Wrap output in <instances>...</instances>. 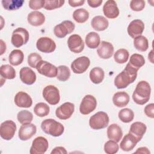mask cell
<instances>
[{
    "label": "cell",
    "instance_id": "6da1fadb",
    "mask_svg": "<svg viewBox=\"0 0 154 154\" xmlns=\"http://www.w3.org/2000/svg\"><path fill=\"white\" fill-rule=\"evenodd\" d=\"M138 70L133 67L129 63L125 69L120 72L114 79V85L118 89L125 88L130 84L135 81L137 76Z\"/></svg>",
    "mask_w": 154,
    "mask_h": 154
},
{
    "label": "cell",
    "instance_id": "7a4b0ae2",
    "mask_svg": "<svg viewBox=\"0 0 154 154\" xmlns=\"http://www.w3.org/2000/svg\"><path fill=\"white\" fill-rule=\"evenodd\" d=\"M150 93V84L146 81H141L136 86L132 94V99L136 103L142 105L149 100Z\"/></svg>",
    "mask_w": 154,
    "mask_h": 154
},
{
    "label": "cell",
    "instance_id": "3957f363",
    "mask_svg": "<svg viewBox=\"0 0 154 154\" xmlns=\"http://www.w3.org/2000/svg\"><path fill=\"white\" fill-rule=\"evenodd\" d=\"M41 128L46 134L53 137L61 135L64 130L63 125L52 119H48L43 120L41 124Z\"/></svg>",
    "mask_w": 154,
    "mask_h": 154
},
{
    "label": "cell",
    "instance_id": "277c9868",
    "mask_svg": "<svg viewBox=\"0 0 154 154\" xmlns=\"http://www.w3.org/2000/svg\"><path fill=\"white\" fill-rule=\"evenodd\" d=\"M109 117L103 111H99L93 115L89 120V125L94 130L105 128L109 123Z\"/></svg>",
    "mask_w": 154,
    "mask_h": 154
},
{
    "label": "cell",
    "instance_id": "5b68a950",
    "mask_svg": "<svg viewBox=\"0 0 154 154\" xmlns=\"http://www.w3.org/2000/svg\"><path fill=\"white\" fill-rule=\"evenodd\" d=\"M29 32L23 28H17L15 29L11 35V43L16 48H19L25 45L29 40Z\"/></svg>",
    "mask_w": 154,
    "mask_h": 154
},
{
    "label": "cell",
    "instance_id": "8992f818",
    "mask_svg": "<svg viewBox=\"0 0 154 154\" xmlns=\"http://www.w3.org/2000/svg\"><path fill=\"white\" fill-rule=\"evenodd\" d=\"M42 94L45 100L51 105H55L60 102V91L54 85H49L46 86L43 90Z\"/></svg>",
    "mask_w": 154,
    "mask_h": 154
},
{
    "label": "cell",
    "instance_id": "52a82bcc",
    "mask_svg": "<svg viewBox=\"0 0 154 154\" xmlns=\"http://www.w3.org/2000/svg\"><path fill=\"white\" fill-rule=\"evenodd\" d=\"M75 28V24L70 20H64L57 25L54 28V32L58 38H64L72 33Z\"/></svg>",
    "mask_w": 154,
    "mask_h": 154
},
{
    "label": "cell",
    "instance_id": "ba28073f",
    "mask_svg": "<svg viewBox=\"0 0 154 154\" xmlns=\"http://www.w3.org/2000/svg\"><path fill=\"white\" fill-rule=\"evenodd\" d=\"M35 69L40 74L48 78H54L57 75V67L46 61H39Z\"/></svg>",
    "mask_w": 154,
    "mask_h": 154
},
{
    "label": "cell",
    "instance_id": "9c48e42d",
    "mask_svg": "<svg viewBox=\"0 0 154 154\" xmlns=\"http://www.w3.org/2000/svg\"><path fill=\"white\" fill-rule=\"evenodd\" d=\"M97 101L96 98L90 94L85 96L79 106V111L82 114L87 115L93 112L96 108Z\"/></svg>",
    "mask_w": 154,
    "mask_h": 154
},
{
    "label": "cell",
    "instance_id": "30bf717a",
    "mask_svg": "<svg viewBox=\"0 0 154 154\" xmlns=\"http://www.w3.org/2000/svg\"><path fill=\"white\" fill-rule=\"evenodd\" d=\"M16 131V125L12 120H6L1 124L0 135L5 140H10L14 135Z\"/></svg>",
    "mask_w": 154,
    "mask_h": 154
},
{
    "label": "cell",
    "instance_id": "8fae6325",
    "mask_svg": "<svg viewBox=\"0 0 154 154\" xmlns=\"http://www.w3.org/2000/svg\"><path fill=\"white\" fill-rule=\"evenodd\" d=\"M48 147L47 139L43 137H38L32 141L29 153L31 154H43L46 152Z\"/></svg>",
    "mask_w": 154,
    "mask_h": 154
},
{
    "label": "cell",
    "instance_id": "7c38bea8",
    "mask_svg": "<svg viewBox=\"0 0 154 154\" xmlns=\"http://www.w3.org/2000/svg\"><path fill=\"white\" fill-rule=\"evenodd\" d=\"M90 64V59L85 56H82L75 59L71 64L72 71L76 74H81L85 72Z\"/></svg>",
    "mask_w": 154,
    "mask_h": 154
},
{
    "label": "cell",
    "instance_id": "4fadbf2b",
    "mask_svg": "<svg viewBox=\"0 0 154 154\" xmlns=\"http://www.w3.org/2000/svg\"><path fill=\"white\" fill-rule=\"evenodd\" d=\"M36 46L38 51L43 53H51L56 49L55 42L47 37L39 38L37 41Z\"/></svg>",
    "mask_w": 154,
    "mask_h": 154
},
{
    "label": "cell",
    "instance_id": "5bb4252c",
    "mask_svg": "<svg viewBox=\"0 0 154 154\" xmlns=\"http://www.w3.org/2000/svg\"><path fill=\"white\" fill-rule=\"evenodd\" d=\"M75 111V105L71 102H65L56 109V116L61 120H67L71 117Z\"/></svg>",
    "mask_w": 154,
    "mask_h": 154
},
{
    "label": "cell",
    "instance_id": "9a60e30c",
    "mask_svg": "<svg viewBox=\"0 0 154 154\" xmlns=\"http://www.w3.org/2000/svg\"><path fill=\"white\" fill-rule=\"evenodd\" d=\"M69 49L73 53H80L84 48V43L79 35L72 34L67 40Z\"/></svg>",
    "mask_w": 154,
    "mask_h": 154
},
{
    "label": "cell",
    "instance_id": "2e32d148",
    "mask_svg": "<svg viewBox=\"0 0 154 154\" xmlns=\"http://www.w3.org/2000/svg\"><path fill=\"white\" fill-rule=\"evenodd\" d=\"M37 128L32 123L22 124L19 130V138L22 141H26L35 134Z\"/></svg>",
    "mask_w": 154,
    "mask_h": 154
},
{
    "label": "cell",
    "instance_id": "e0dca14e",
    "mask_svg": "<svg viewBox=\"0 0 154 154\" xmlns=\"http://www.w3.org/2000/svg\"><path fill=\"white\" fill-rule=\"evenodd\" d=\"M144 29V23L140 19H135L131 21L127 28L128 34L134 38L141 35Z\"/></svg>",
    "mask_w": 154,
    "mask_h": 154
},
{
    "label": "cell",
    "instance_id": "ac0fdd59",
    "mask_svg": "<svg viewBox=\"0 0 154 154\" xmlns=\"http://www.w3.org/2000/svg\"><path fill=\"white\" fill-rule=\"evenodd\" d=\"M103 12L104 15L109 19H115L119 15V10L116 1L108 0L103 5Z\"/></svg>",
    "mask_w": 154,
    "mask_h": 154
},
{
    "label": "cell",
    "instance_id": "d6986e66",
    "mask_svg": "<svg viewBox=\"0 0 154 154\" xmlns=\"http://www.w3.org/2000/svg\"><path fill=\"white\" fill-rule=\"evenodd\" d=\"M114 51V47L111 43L106 41H102L97 49V52L101 58L108 59L112 56Z\"/></svg>",
    "mask_w": 154,
    "mask_h": 154
},
{
    "label": "cell",
    "instance_id": "ffe728a7",
    "mask_svg": "<svg viewBox=\"0 0 154 154\" xmlns=\"http://www.w3.org/2000/svg\"><path fill=\"white\" fill-rule=\"evenodd\" d=\"M15 104L20 108H29L32 104V100L30 96L24 91H19L14 97Z\"/></svg>",
    "mask_w": 154,
    "mask_h": 154
},
{
    "label": "cell",
    "instance_id": "44dd1931",
    "mask_svg": "<svg viewBox=\"0 0 154 154\" xmlns=\"http://www.w3.org/2000/svg\"><path fill=\"white\" fill-rule=\"evenodd\" d=\"M20 78L24 84L32 85L35 82L36 75L31 68L24 67L20 70Z\"/></svg>",
    "mask_w": 154,
    "mask_h": 154
},
{
    "label": "cell",
    "instance_id": "7402d4cb",
    "mask_svg": "<svg viewBox=\"0 0 154 154\" xmlns=\"http://www.w3.org/2000/svg\"><path fill=\"white\" fill-rule=\"evenodd\" d=\"M139 141L133 135L129 133L125 135L123 140L120 142V149L125 152H129L132 150L136 146Z\"/></svg>",
    "mask_w": 154,
    "mask_h": 154
},
{
    "label": "cell",
    "instance_id": "603a6c76",
    "mask_svg": "<svg viewBox=\"0 0 154 154\" xmlns=\"http://www.w3.org/2000/svg\"><path fill=\"white\" fill-rule=\"evenodd\" d=\"M146 130L147 127L144 123L140 122H136L131 125L129 133L133 135L140 141L146 133Z\"/></svg>",
    "mask_w": 154,
    "mask_h": 154
},
{
    "label": "cell",
    "instance_id": "cb8c5ba5",
    "mask_svg": "<svg viewBox=\"0 0 154 154\" xmlns=\"http://www.w3.org/2000/svg\"><path fill=\"white\" fill-rule=\"evenodd\" d=\"M107 136L109 140L118 143L123 136V132L118 125L113 123L109 125L107 129Z\"/></svg>",
    "mask_w": 154,
    "mask_h": 154
},
{
    "label": "cell",
    "instance_id": "d4e9b609",
    "mask_svg": "<svg viewBox=\"0 0 154 154\" xmlns=\"http://www.w3.org/2000/svg\"><path fill=\"white\" fill-rule=\"evenodd\" d=\"M27 20L28 22L31 25L38 26L44 23L45 21V16L40 11H34L28 14Z\"/></svg>",
    "mask_w": 154,
    "mask_h": 154
},
{
    "label": "cell",
    "instance_id": "484cf974",
    "mask_svg": "<svg viewBox=\"0 0 154 154\" xmlns=\"http://www.w3.org/2000/svg\"><path fill=\"white\" fill-rule=\"evenodd\" d=\"M93 28L98 31L105 30L109 25L108 20L102 16H96L94 17L91 22Z\"/></svg>",
    "mask_w": 154,
    "mask_h": 154
},
{
    "label": "cell",
    "instance_id": "4316f807",
    "mask_svg": "<svg viewBox=\"0 0 154 154\" xmlns=\"http://www.w3.org/2000/svg\"><path fill=\"white\" fill-rule=\"evenodd\" d=\"M112 102L117 107L125 106L129 102V96L125 91L117 92L112 97Z\"/></svg>",
    "mask_w": 154,
    "mask_h": 154
},
{
    "label": "cell",
    "instance_id": "83f0119b",
    "mask_svg": "<svg viewBox=\"0 0 154 154\" xmlns=\"http://www.w3.org/2000/svg\"><path fill=\"white\" fill-rule=\"evenodd\" d=\"M85 44L90 49L97 48L100 43L99 35L96 32H90L85 37Z\"/></svg>",
    "mask_w": 154,
    "mask_h": 154
},
{
    "label": "cell",
    "instance_id": "f1b7e54d",
    "mask_svg": "<svg viewBox=\"0 0 154 154\" xmlns=\"http://www.w3.org/2000/svg\"><path fill=\"white\" fill-rule=\"evenodd\" d=\"M89 76L91 81L93 83L98 84L102 82L103 80L105 73L102 68L99 67H96L90 70Z\"/></svg>",
    "mask_w": 154,
    "mask_h": 154
},
{
    "label": "cell",
    "instance_id": "f546056e",
    "mask_svg": "<svg viewBox=\"0 0 154 154\" xmlns=\"http://www.w3.org/2000/svg\"><path fill=\"white\" fill-rule=\"evenodd\" d=\"M24 58V55L22 51L19 49H14L11 52L9 55L8 61L12 66H18L20 64Z\"/></svg>",
    "mask_w": 154,
    "mask_h": 154
},
{
    "label": "cell",
    "instance_id": "4dcf8cb0",
    "mask_svg": "<svg viewBox=\"0 0 154 154\" xmlns=\"http://www.w3.org/2000/svg\"><path fill=\"white\" fill-rule=\"evenodd\" d=\"M134 46L136 49L141 52L146 51L149 48L147 38L144 35H139L134 39Z\"/></svg>",
    "mask_w": 154,
    "mask_h": 154
},
{
    "label": "cell",
    "instance_id": "1f68e13d",
    "mask_svg": "<svg viewBox=\"0 0 154 154\" xmlns=\"http://www.w3.org/2000/svg\"><path fill=\"white\" fill-rule=\"evenodd\" d=\"M89 17V13L85 8H78L73 13V18L77 22L83 23L85 22Z\"/></svg>",
    "mask_w": 154,
    "mask_h": 154
},
{
    "label": "cell",
    "instance_id": "d6a6232c",
    "mask_svg": "<svg viewBox=\"0 0 154 154\" xmlns=\"http://www.w3.org/2000/svg\"><path fill=\"white\" fill-rule=\"evenodd\" d=\"M0 74L2 78L7 79H13L16 77L14 69L9 64H4L1 66Z\"/></svg>",
    "mask_w": 154,
    "mask_h": 154
},
{
    "label": "cell",
    "instance_id": "836d02e7",
    "mask_svg": "<svg viewBox=\"0 0 154 154\" xmlns=\"http://www.w3.org/2000/svg\"><path fill=\"white\" fill-rule=\"evenodd\" d=\"M2 7L7 10H16L20 8L23 3V0H2Z\"/></svg>",
    "mask_w": 154,
    "mask_h": 154
},
{
    "label": "cell",
    "instance_id": "e575fe53",
    "mask_svg": "<svg viewBox=\"0 0 154 154\" xmlns=\"http://www.w3.org/2000/svg\"><path fill=\"white\" fill-rule=\"evenodd\" d=\"M128 63L133 67L139 70L140 68L145 64V60L142 55L134 54L131 56L129 62Z\"/></svg>",
    "mask_w": 154,
    "mask_h": 154
},
{
    "label": "cell",
    "instance_id": "d590c367",
    "mask_svg": "<svg viewBox=\"0 0 154 154\" xmlns=\"http://www.w3.org/2000/svg\"><path fill=\"white\" fill-rule=\"evenodd\" d=\"M119 118L123 123H129L134 118L133 111L129 108H123L119 112Z\"/></svg>",
    "mask_w": 154,
    "mask_h": 154
},
{
    "label": "cell",
    "instance_id": "8d00e7d4",
    "mask_svg": "<svg viewBox=\"0 0 154 154\" xmlns=\"http://www.w3.org/2000/svg\"><path fill=\"white\" fill-rule=\"evenodd\" d=\"M70 76V71L69 68L64 65H61L57 67V78L60 81H67Z\"/></svg>",
    "mask_w": 154,
    "mask_h": 154
},
{
    "label": "cell",
    "instance_id": "74e56055",
    "mask_svg": "<svg viewBox=\"0 0 154 154\" xmlns=\"http://www.w3.org/2000/svg\"><path fill=\"white\" fill-rule=\"evenodd\" d=\"M129 56V52L125 49H120L114 54V61L119 64H123L127 62Z\"/></svg>",
    "mask_w": 154,
    "mask_h": 154
},
{
    "label": "cell",
    "instance_id": "f35d334b",
    "mask_svg": "<svg viewBox=\"0 0 154 154\" xmlns=\"http://www.w3.org/2000/svg\"><path fill=\"white\" fill-rule=\"evenodd\" d=\"M49 106L46 103L43 102H39L37 103L34 108V113L37 116L40 117L48 116L49 113Z\"/></svg>",
    "mask_w": 154,
    "mask_h": 154
},
{
    "label": "cell",
    "instance_id": "ab89813d",
    "mask_svg": "<svg viewBox=\"0 0 154 154\" xmlns=\"http://www.w3.org/2000/svg\"><path fill=\"white\" fill-rule=\"evenodd\" d=\"M17 118L21 124L30 123L33 119V115L28 110H22L17 113Z\"/></svg>",
    "mask_w": 154,
    "mask_h": 154
},
{
    "label": "cell",
    "instance_id": "60d3db41",
    "mask_svg": "<svg viewBox=\"0 0 154 154\" xmlns=\"http://www.w3.org/2000/svg\"><path fill=\"white\" fill-rule=\"evenodd\" d=\"M64 2V0H46L43 7L47 10H52L62 7Z\"/></svg>",
    "mask_w": 154,
    "mask_h": 154
},
{
    "label": "cell",
    "instance_id": "b9f144b4",
    "mask_svg": "<svg viewBox=\"0 0 154 154\" xmlns=\"http://www.w3.org/2000/svg\"><path fill=\"white\" fill-rule=\"evenodd\" d=\"M119 148L117 143L111 140L106 141L104 145V151L107 154H114L117 153Z\"/></svg>",
    "mask_w": 154,
    "mask_h": 154
},
{
    "label": "cell",
    "instance_id": "7bdbcfd3",
    "mask_svg": "<svg viewBox=\"0 0 154 154\" xmlns=\"http://www.w3.org/2000/svg\"><path fill=\"white\" fill-rule=\"evenodd\" d=\"M41 60H42V58L37 53H31L28 57V64L32 68H35L38 63Z\"/></svg>",
    "mask_w": 154,
    "mask_h": 154
},
{
    "label": "cell",
    "instance_id": "ee69618b",
    "mask_svg": "<svg viewBox=\"0 0 154 154\" xmlns=\"http://www.w3.org/2000/svg\"><path fill=\"white\" fill-rule=\"evenodd\" d=\"M145 7V1L143 0H133L130 2V7L133 11H140Z\"/></svg>",
    "mask_w": 154,
    "mask_h": 154
},
{
    "label": "cell",
    "instance_id": "f6af8a7d",
    "mask_svg": "<svg viewBox=\"0 0 154 154\" xmlns=\"http://www.w3.org/2000/svg\"><path fill=\"white\" fill-rule=\"evenodd\" d=\"M45 0H30L29 1V7L32 10H38L44 7Z\"/></svg>",
    "mask_w": 154,
    "mask_h": 154
},
{
    "label": "cell",
    "instance_id": "bcb514c9",
    "mask_svg": "<svg viewBox=\"0 0 154 154\" xmlns=\"http://www.w3.org/2000/svg\"><path fill=\"white\" fill-rule=\"evenodd\" d=\"M145 114L150 118L154 117V104L153 103L147 105L144 108Z\"/></svg>",
    "mask_w": 154,
    "mask_h": 154
},
{
    "label": "cell",
    "instance_id": "7dc6e473",
    "mask_svg": "<svg viewBox=\"0 0 154 154\" xmlns=\"http://www.w3.org/2000/svg\"><path fill=\"white\" fill-rule=\"evenodd\" d=\"M102 0H88L87 3L90 7L92 8H96L99 7L102 3Z\"/></svg>",
    "mask_w": 154,
    "mask_h": 154
},
{
    "label": "cell",
    "instance_id": "c3c4849f",
    "mask_svg": "<svg viewBox=\"0 0 154 154\" xmlns=\"http://www.w3.org/2000/svg\"><path fill=\"white\" fill-rule=\"evenodd\" d=\"M67 152L66 150V149L63 147L59 146V147H55L51 152V154H57V153H61V154H66L67 153Z\"/></svg>",
    "mask_w": 154,
    "mask_h": 154
},
{
    "label": "cell",
    "instance_id": "681fc988",
    "mask_svg": "<svg viewBox=\"0 0 154 154\" xmlns=\"http://www.w3.org/2000/svg\"><path fill=\"white\" fill-rule=\"evenodd\" d=\"M68 2L71 7H78V6H81V5H83L85 2V1L84 0H79V1L69 0L68 1Z\"/></svg>",
    "mask_w": 154,
    "mask_h": 154
},
{
    "label": "cell",
    "instance_id": "f907efd6",
    "mask_svg": "<svg viewBox=\"0 0 154 154\" xmlns=\"http://www.w3.org/2000/svg\"><path fill=\"white\" fill-rule=\"evenodd\" d=\"M135 153H150V151L146 147H141L135 152Z\"/></svg>",
    "mask_w": 154,
    "mask_h": 154
},
{
    "label": "cell",
    "instance_id": "816d5d0a",
    "mask_svg": "<svg viewBox=\"0 0 154 154\" xmlns=\"http://www.w3.org/2000/svg\"><path fill=\"white\" fill-rule=\"evenodd\" d=\"M148 58L149 60L150 61V62L152 63H153V50H152L150 53L148 55Z\"/></svg>",
    "mask_w": 154,
    "mask_h": 154
},
{
    "label": "cell",
    "instance_id": "f5cc1de1",
    "mask_svg": "<svg viewBox=\"0 0 154 154\" xmlns=\"http://www.w3.org/2000/svg\"><path fill=\"white\" fill-rule=\"evenodd\" d=\"M4 43V42H3V40H1V55L3 54L4 52L5 51V50H6V46H4V47L3 46Z\"/></svg>",
    "mask_w": 154,
    "mask_h": 154
}]
</instances>
